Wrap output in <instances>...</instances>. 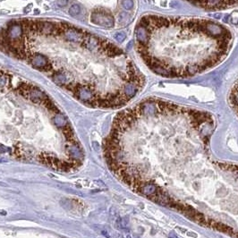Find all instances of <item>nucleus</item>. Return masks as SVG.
Instances as JSON below:
<instances>
[{
	"label": "nucleus",
	"mask_w": 238,
	"mask_h": 238,
	"mask_svg": "<svg viewBox=\"0 0 238 238\" xmlns=\"http://www.w3.org/2000/svg\"><path fill=\"white\" fill-rule=\"evenodd\" d=\"M209 112L148 98L120 112L104 141L111 171L132 191L238 238V164L211 158Z\"/></svg>",
	"instance_id": "1"
},
{
	"label": "nucleus",
	"mask_w": 238,
	"mask_h": 238,
	"mask_svg": "<svg viewBox=\"0 0 238 238\" xmlns=\"http://www.w3.org/2000/svg\"><path fill=\"white\" fill-rule=\"evenodd\" d=\"M0 51L90 106H124L145 84L143 74L117 45L63 21L13 20L0 29Z\"/></svg>",
	"instance_id": "2"
},
{
	"label": "nucleus",
	"mask_w": 238,
	"mask_h": 238,
	"mask_svg": "<svg viewBox=\"0 0 238 238\" xmlns=\"http://www.w3.org/2000/svg\"><path fill=\"white\" fill-rule=\"evenodd\" d=\"M0 152L60 171L79 168L84 159L69 120L49 94L2 66Z\"/></svg>",
	"instance_id": "3"
},
{
	"label": "nucleus",
	"mask_w": 238,
	"mask_h": 238,
	"mask_svg": "<svg viewBox=\"0 0 238 238\" xmlns=\"http://www.w3.org/2000/svg\"><path fill=\"white\" fill-rule=\"evenodd\" d=\"M232 33L211 19L147 14L135 28L136 50L150 70L166 78H186L219 65Z\"/></svg>",
	"instance_id": "4"
},
{
	"label": "nucleus",
	"mask_w": 238,
	"mask_h": 238,
	"mask_svg": "<svg viewBox=\"0 0 238 238\" xmlns=\"http://www.w3.org/2000/svg\"><path fill=\"white\" fill-rule=\"evenodd\" d=\"M194 5L208 9H222L234 5L238 3V0H188Z\"/></svg>",
	"instance_id": "5"
},
{
	"label": "nucleus",
	"mask_w": 238,
	"mask_h": 238,
	"mask_svg": "<svg viewBox=\"0 0 238 238\" xmlns=\"http://www.w3.org/2000/svg\"><path fill=\"white\" fill-rule=\"evenodd\" d=\"M229 102L238 116V81L234 84L233 88L231 89L230 95H229Z\"/></svg>",
	"instance_id": "6"
},
{
	"label": "nucleus",
	"mask_w": 238,
	"mask_h": 238,
	"mask_svg": "<svg viewBox=\"0 0 238 238\" xmlns=\"http://www.w3.org/2000/svg\"><path fill=\"white\" fill-rule=\"evenodd\" d=\"M69 12H70V14H71V15L76 16V15H78V14L81 13V7H80L79 5H73V6L70 8Z\"/></svg>",
	"instance_id": "7"
},
{
	"label": "nucleus",
	"mask_w": 238,
	"mask_h": 238,
	"mask_svg": "<svg viewBox=\"0 0 238 238\" xmlns=\"http://www.w3.org/2000/svg\"><path fill=\"white\" fill-rule=\"evenodd\" d=\"M122 5L124 9L130 10L133 6V1L132 0H123L122 1Z\"/></svg>",
	"instance_id": "8"
},
{
	"label": "nucleus",
	"mask_w": 238,
	"mask_h": 238,
	"mask_svg": "<svg viewBox=\"0 0 238 238\" xmlns=\"http://www.w3.org/2000/svg\"><path fill=\"white\" fill-rule=\"evenodd\" d=\"M115 37L118 41H123V40H124V38H125L124 34H123V33H117V34H116Z\"/></svg>",
	"instance_id": "9"
},
{
	"label": "nucleus",
	"mask_w": 238,
	"mask_h": 238,
	"mask_svg": "<svg viewBox=\"0 0 238 238\" xmlns=\"http://www.w3.org/2000/svg\"><path fill=\"white\" fill-rule=\"evenodd\" d=\"M168 237H169V238H178V236H177L175 235V233H174V232H171V233L169 234Z\"/></svg>",
	"instance_id": "10"
},
{
	"label": "nucleus",
	"mask_w": 238,
	"mask_h": 238,
	"mask_svg": "<svg viewBox=\"0 0 238 238\" xmlns=\"http://www.w3.org/2000/svg\"><path fill=\"white\" fill-rule=\"evenodd\" d=\"M116 238H123L120 235H117V236H116Z\"/></svg>",
	"instance_id": "11"
},
{
	"label": "nucleus",
	"mask_w": 238,
	"mask_h": 238,
	"mask_svg": "<svg viewBox=\"0 0 238 238\" xmlns=\"http://www.w3.org/2000/svg\"><path fill=\"white\" fill-rule=\"evenodd\" d=\"M0 162H6L5 159H0Z\"/></svg>",
	"instance_id": "12"
}]
</instances>
